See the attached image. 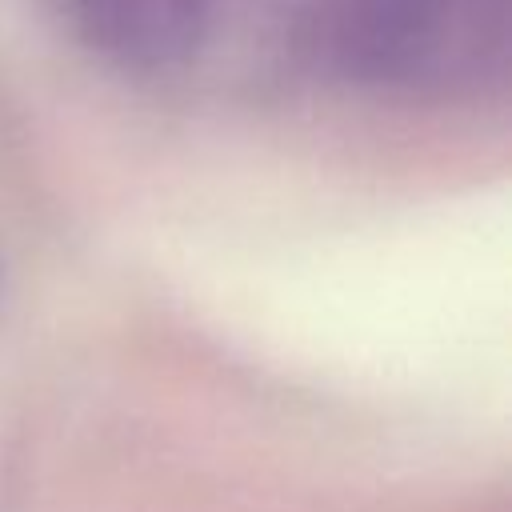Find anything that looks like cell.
Listing matches in <instances>:
<instances>
[{"instance_id": "6da1fadb", "label": "cell", "mask_w": 512, "mask_h": 512, "mask_svg": "<svg viewBox=\"0 0 512 512\" xmlns=\"http://www.w3.org/2000/svg\"><path fill=\"white\" fill-rule=\"evenodd\" d=\"M308 48L340 80L388 92L432 88L452 68L504 56L480 48V32H448V8L436 0H324L308 16Z\"/></svg>"}, {"instance_id": "7a4b0ae2", "label": "cell", "mask_w": 512, "mask_h": 512, "mask_svg": "<svg viewBox=\"0 0 512 512\" xmlns=\"http://www.w3.org/2000/svg\"><path fill=\"white\" fill-rule=\"evenodd\" d=\"M88 52L124 72H172L212 36L216 0H64Z\"/></svg>"}]
</instances>
